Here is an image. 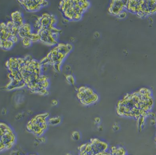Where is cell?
Here are the masks:
<instances>
[{
	"label": "cell",
	"mask_w": 156,
	"mask_h": 155,
	"mask_svg": "<svg viewBox=\"0 0 156 155\" xmlns=\"http://www.w3.org/2000/svg\"><path fill=\"white\" fill-rule=\"evenodd\" d=\"M44 115H37L34 117L28 122L27 125V130L37 136H41L46 129V117L43 116Z\"/></svg>",
	"instance_id": "obj_7"
},
{
	"label": "cell",
	"mask_w": 156,
	"mask_h": 155,
	"mask_svg": "<svg viewBox=\"0 0 156 155\" xmlns=\"http://www.w3.org/2000/svg\"><path fill=\"white\" fill-rule=\"evenodd\" d=\"M55 102H54L53 101H52V103H53V104H54V105H56L58 103L57 101L56 100H55Z\"/></svg>",
	"instance_id": "obj_18"
},
{
	"label": "cell",
	"mask_w": 156,
	"mask_h": 155,
	"mask_svg": "<svg viewBox=\"0 0 156 155\" xmlns=\"http://www.w3.org/2000/svg\"><path fill=\"white\" fill-rule=\"evenodd\" d=\"M66 78L67 81H68L69 83H70V84L73 85L75 83V78L74 77L71 75H68L66 77Z\"/></svg>",
	"instance_id": "obj_16"
},
{
	"label": "cell",
	"mask_w": 156,
	"mask_h": 155,
	"mask_svg": "<svg viewBox=\"0 0 156 155\" xmlns=\"http://www.w3.org/2000/svg\"><path fill=\"white\" fill-rule=\"evenodd\" d=\"M5 66L10 74H18L32 92L44 95L48 93V78L43 74V67L40 61L27 55L23 58H11Z\"/></svg>",
	"instance_id": "obj_1"
},
{
	"label": "cell",
	"mask_w": 156,
	"mask_h": 155,
	"mask_svg": "<svg viewBox=\"0 0 156 155\" xmlns=\"http://www.w3.org/2000/svg\"><path fill=\"white\" fill-rule=\"evenodd\" d=\"M16 142V136L13 129L4 123L0 122V153L12 148Z\"/></svg>",
	"instance_id": "obj_5"
},
{
	"label": "cell",
	"mask_w": 156,
	"mask_h": 155,
	"mask_svg": "<svg viewBox=\"0 0 156 155\" xmlns=\"http://www.w3.org/2000/svg\"><path fill=\"white\" fill-rule=\"evenodd\" d=\"M90 5V2L86 0H64L59 2V9L67 20L78 21L82 19Z\"/></svg>",
	"instance_id": "obj_4"
},
{
	"label": "cell",
	"mask_w": 156,
	"mask_h": 155,
	"mask_svg": "<svg viewBox=\"0 0 156 155\" xmlns=\"http://www.w3.org/2000/svg\"><path fill=\"white\" fill-rule=\"evenodd\" d=\"M77 97L80 103L84 105L94 104L99 100L98 94L86 86H81L78 88Z\"/></svg>",
	"instance_id": "obj_6"
},
{
	"label": "cell",
	"mask_w": 156,
	"mask_h": 155,
	"mask_svg": "<svg viewBox=\"0 0 156 155\" xmlns=\"http://www.w3.org/2000/svg\"><path fill=\"white\" fill-rule=\"evenodd\" d=\"M18 27L12 21L0 23V41L10 39L13 36L18 35Z\"/></svg>",
	"instance_id": "obj_8"
},
{
	"label": "cell",
	"mask_w": 156,
	"mask_h": 155,
	"mask_svg": "<svg viewBox=\"0 0 156 155\" xmlns=\"http://www.w3.org/2000/svg\"><path fill=\"white\" fill-rule=\"evenodd\" d=\"M33 32V26L28 23H25L18 28V36L21 39L25 38H29Z\"/></svg>",
	"instance_id": "obj_11"
},
{
	"label": "cell",
	"mask_w": 156,
	"mask_h": 155,
	"mask_svg": "<svg viewBox=\"0 0 156 155\" xmlns=\"http://www.w3.org/2000/svg\"><path fill=\"white\" fill-rule=\"evenodd\" d=\"M14 43L10 39L0 41V48L4 50L11 49L14 45Z\"/></svg>",
	"instance_id": "obj_13"
},
{
	"label": "cell",
	"mask_w": 156,
	"mask_h": 155,
	"mask_svg": "<svg viewBox=\"0 0 156 155\" xmlns=\"http://www.w3.org/2000/svg\"><path fill=\"white\" fill-rule=\"evenodd\" d=\"M21 40H22L23 45L26 48H28L31 46L33 43L29 38H23Z\"/></svg>",
	"instance_id": "obj_15"
},
{
	"label": "cell",
	"mask_w": 156,
	"mask_h": 155,
	"mask_svg": "<svg viewBox=\"0 0 156 155\" xmlns=\"http://www.w3.org/2000/svg\"><path fill=\"white\" fill-rule=\"evenodd\" d=\"M18 2L26 11L30 13L39 12L49 4L48 1L45 0H26L18 1Z\"/></svg>",
	"instance_id": "obj_9"
},
{
	"label": "cell",
	"mask_w": 156,
	"mask_h": 155,
	"mask_svg": "<svg viewBox=\"0 0 156 155\" xmlns=\"http://www.w3.org/2000/svg\"><path fill=\"white\" fill-rule=\"evenodd\" d=\"M57 22L56 16L49 13H43L37 17L33 27L39 36L40 42L50 46L58 44L61 30L57 27Z\"/></svg>",
	"instance_id": "obj_2"
},
{
	"label": "cell",
	"mask_w": 156,
	"mask_h": 155,
	"mask_svg": "<svg viewBox=\"0 0 156 155\" xmlns=\"http://www.w3.org/2000/svg\"><path fill=\"white\" fill-rule=\"evenodd\" d=\"M11 21L18 28L25 23L23 14L19 11H16L12 13H11Z\"/></svg>",
	"instance_id": "obj_12"
},
{
	"label": "cell",
	"mask_w": 156,
	"mask_h": 155,
	"mask_svg": "<svg viewBox=\"0 0 156 155\" xmlns=\"http://www.w3.org/2000/svg\"><path fill=\"white\" fill-rule=\"evenodd\" d=\"M73 46L69 43H58L40 61L43 67H52L56 71H60L65 59L72 51Z\"/></svg>",
	"instance_id": "obj_3"
},
{
	"label": "cell",
	"mask_w": 156,
	"mask_h": 155,
	"mask_svg": "<svg viewBox=\"0 0 156 155\" xmlns=\"http://www.w3.org/2000/svg\"><path fill=\"white\" fill-rule=\"evenodd\" d=\"M126 2L123 1H111L108 8V12L112 15L117 16L126 9Z\"/></svg>",
	"instance_id": "obj_10"
},
{
	"label": "cell",
	"mask_w": 156,
	"mask_h": 155,
	"mask_svg": "<svg viewBox=\"0 0 156 155\" xmlns=\"http://www.w3.org/2000/svg\"><path fill=\"white\" fill-rule=\"evenodd\" d=\"M61 119L60 117H55L50 118L48 120V123L52 125H58L61 122Z\"/></svg>",
	"instance_id": "obj_14"
},
{
	"label": "cell",
	"mask_w": 156,
	"mask_h": 155,
	"mask_svg": "<svg viewBox=\"0 0 156 155\" xmlns=\"http://www.w3.org/2000/svg\"><path fill=\"white\" fill-rule=\"evenodd\" d=\"M72 136L74 140L78 141V140L80 139V135L79 132H74L72 133Z\"/></svg>",
	"instance_id": "obj_17"
},
{
	"label": "cell",
	"mask_w": 156,
	"mask_h": 155,
	"mask_svg": "<svg viewBox=\"0 0 156 155\" xmlns=\"http://www.w3.org/2000/svg\"><path fill=\"white\" fill-rule=\"evenodd\" d=\"M35 155V154H29V155Z\"/></svg>",
	"instance_id": "obj_19"
}]
</instances>
